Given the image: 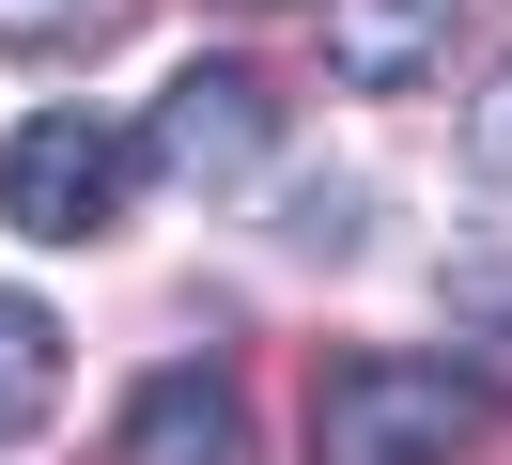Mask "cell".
Here are the masks:
<instances>
[{
    "mask_svg": "<svg viewBox=\"0 0 512 465\" xmlns=\"http://www.w3.org/2000/svg\"><path fill=\"white\" fill-rule=\"evenodd\" d=\"M497 388H512V326H497Z\"/></svg>",
    "mask_w": 512,
    "mask_h": 465,
    "instance_id": "10",
    "label": "cell"
},
{
    "mask_svg": "<svg viewBox=\"0 0 512 465\" xmlns=\"http://www.w3.org/2000/svg\"><path fill=\"white\" fill-rule=\"evenodd\" d=\"M125 186H140V140L109 109H32L16 140H0V217L32 248H78V233H109L125 217Z\"/></svg>",
    "mask_w": 512,
    "mask_h": 465,
    "instance_id": "2",
    "label": "cell"
},
{
    "mask_svg": "<svg viewBox=\"0 0 512 465\" xmlns=\"http://www.w3.org/2000/svg\"><path fill=\"white\" fill-rule=\"evenodd\" d=\"M466 155H481V171L512 186V62H497V78H481V109H466Z\"/></svg>",
    "mask_w": 512,
    "mask_h": 465,
    "instance_id": "9",
    "label": "cell"
},
{
    "mask_svg": "<svg viewBox=\"0 0 512 465\" xmlns=\"http://www.w3.org/2000/svg\"><path fill=\"white\" fill-rule=\"evenodd\" d=\"M357 217H373L357 186H311V202H295V248H326V264H342V248H357Z\"/></svg>",
    "mask_w": 512,
    "mask_h": 465,
    "instance_id": "8",
    "label": "cell"
},
{
    "mask_svg": "<svg viewBox=\"0 0 512 465\" xmlns=\"http://www.w3.org/2000/svg\"><path fill=\"white\" fill-rule=\"evenodd\" d=\"M125 465H249V388L233 372H156L125 403Z\"/></svg>",
    "mask_w": 512,
    "mask_h": 465,
    "instance_id": "5",
    "label": "cell"
},
{
    "mask_svg": "<svg viewBox=\"0 0 512 465\" xmlns=\"http://www.w3.org/2000/svg\"><path fill=\"white\" fill-rule=\"evenodd\" d=\"M264 155H280V93H264L249 62H187V78L140 109V171H171V186H249Z\"/></svg>",
    "mask_w": 512,
    "mask_h": 465,
    "instance_id": "3",
    "label": "cell"
},
{
    "mask_svg": "<svg viewBox=\"0 0 512 465\" xmlns=\"http://www.w3.org/2000/svg\"><path fill=\"white\" fill-rule=\"evenodd\" d=\"M481 419H497V372H450V357H342L311 388L326 465H466Z\"/></svg>",
    "mask_w": 512,
    "mask_h": 465,
    "instance_id": "1",
    "label": "cell"
},
{
    "mask_svg": "<svg viewBox=\"0 0 512 465\" xmlns=\"http://www.w3.org/2000/svg\"><path fill=\"white\" fill-rule=\"evenodd\" d=\"M47 403H63V326H47V295H0V450H32Z\"/></svg>",
    "mask_w": 512,
    "mask_h": 465,
    "instance_id": "6",
    "label": "cell"
},
{
    "mask_svg": "<svg viewBox=\"0 0 512 465\" xmlns=\"http://www.w3.org/2000/svg\"><path fill=\"white\" fill-rule=\"evenodd\" d=\"M450 31H466V0H342L326 16V78L342 93H419L450 62Z\"/></svg>",
    "mask_w": 512,
    "mask_h": 465,
    "instance_id": "4",
    "label": "cell"
},
{
    "mask_svg": "<svg viewBox=\"0 0 512 465\" xmlns=\"http://www.w3.org/2000/svg\"><path fill=\"white\" fill-rule=\"evenodd\" d=\"M140 0H0V47L16 62H78V47H109Z\"/></svg>",
    "mask_w": 512,
    "mask_h": 465,
    "instance_id": "7",
    "label": "cell"
},
{
    "mask_svg": "<svg viewBox=\"0 0 512 465\" xmlns=\"http://www.w3.org/2000/svg\"><path fill=\"white\" fill-rule=\"evenodd\" d=\"M249 16H280V0H249Z\"/></svg>",
    "mask_w": 512,
    "mask_h": 465,
    "instance_id": "11",
    "label": "cell"
}]
</instances>
